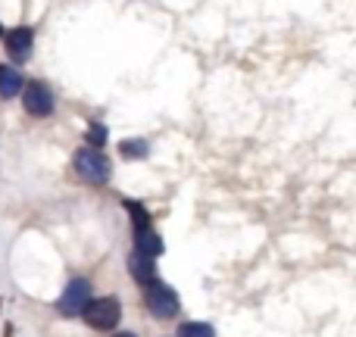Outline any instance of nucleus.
<instances>
[{
	"mask_svg": "<svg viewBox=\"0 0 356 337\" xmlns=\"http://www.w3.org/2000/svg\"><path fill=\"white\" fill-rule=\"evenodd\" d=\"M81 319L94 331H113L122 322V303H119V297H91L88 306L81 309Z\"/></svg>",
	"mask_w": 356,
	"mask_h": 337,
	"instance_id": "obj_1",
	"label": "nucleus"
},
{
	"mask_svg": "<svg viewBox=\"0 0 356 337\" xmlns=\"http://www.w3.org/2000/svg\"><path fill=\"white\" fill-rule=\"evenodd\" d=\"M144 303H147V313L154 315V319H160V322L175 319L178 309H181L178 294L169 288L166 281H160V278H154L150 284H144Z\"/></svg>",
	"mask_w": 356,
	"mask_h": 337,
	"instance_id": "obj_2",
	"label": "nucleus"
},
{
	"mask_svg": "<svg viewBox=\"0 0 356 337\" xmlns=\"http://www.w3.org/2000/svg\"><path fill=\"white\" fill-rule=\"evenodd\" d=\"M72 166L81 175V181H88V184H106L113 172L110 156L97 147H79L72 156Z\"/></svg>",
	"mask_w": 356,
	"mask_h": 337,
	"instance_id": "obj_3",
	"label": "nucleus"
},
{
	"mask_svg": "<svg viewBox=\"0 0 356 337\" xmlns=\"http://www.w3.org/2000/svg\"><path fill=\"white\" fill-rule=\"evenodd\" d=\"M22 104H25V113L29 116H35V119H47L50 113H54V91H50V85L47 81H41V79H31V81H25L22 85Z\"/></svg>",
	"mask_w": 356,
	"mask_h": 337,
	"instance_id": "obj_4",
	"label": "nucleus"
},
{
	"mask_svg": "<svg viewBox=\"0 0 356 337\" xmlns=\"http://www.w3.org/2000/svg\"><path fill=\"white\" fill-rule=\"evenodd\" d=\"M91 297H94L91 281H88V278H72V281L66 284V290L60 294V300H56V309H60L63 315H81V309L88 306Z\"/></svg>",
	"mask_w": 356,
	"mask_h": 337,
	"instance_id": "obj_5",
	"label": "nucleus"
},
{
	"mask_svg": "<svg viewBox=\"0 0 356 337\" xmlns=\"http://www.w3.org/2000/svg\"><path fill=\"white\" fill-rule=\"evenodd\" d=\"M3 47L13 63H29L31 50H35V31L29 25H16V28H10L3 35Z\"/></svg>",
	"mask_w": 356,
	"mask_h": 337,
	"instance_id": "obj_6",
	"label": "nucleus"
},
{
	"mask_svg": "<svg viewBox=\"0 0 356 337\" xmlns=\"http://www.w3.org/2000/svg\"><path fill=\"white\" fill-rule=\"evenodd\" d=\"M129 272L138 284H150L156 278V259L147 256V253H141V250L129 253Z\"/></svg>",
	"mask_w": 356,
	"mask_h": 337,
	"instance_id": "obj_7",
	"label": "nucleus"
},
{
	"mask_svg": "<svg viewBox=\"0 0 356 337\" xmlns=\"http://www.w3.org/2000/svg\"><path fill=\"white\" fill-rule=\"evenodd\" d=\"M22 85H25L22 72H19L16 66H6V63H0V100H13V97H19Z\"/></svg>",
	"mask_w": 356,
	"mask_h": 337,
	"instance_id": "obj_8",
	"label": "nucleus"
},
{
	"mask_svg": "<svg viewBox=\"0 0 356 337\" xmlns=\"http://www.w3.org/2000/svg\"><path fill=\"white\" fill-rule=\"evenodd\" d=\"M135 250L147 253V256H163V250H166V244H163L160 231H156L154 225L150 228H141V231H135Z\"/></svg>",
	"mask_w": 356,
	"mask_h": 337,
	"instance_id": "obj_9",
	"label": "nucleus"
},
{
	"mask_svg": "<svg viewBox=\"0 0 356 337\" xmlns=\"http://www.w3.org/2000/svg\"><path fill=\"white\" fill-rule=\"evenodd\" d=\"M119 154H122L125 160H147L150 144L144 141V138H125V141H119Z\"/></svg>",
	"mask_w": 356,
	"mask_h": 337,
	"instance_id": "obj_10",
	"label": "nucleus"
},
{
	"mask_svg": "<svg viewBox=\"0 0 356 337\" xmlns=\"http://www.w3.org/2000/svg\"><path fill=\"white\" fill-rule=\"evenodd\" d=\"M122 206H125V213H129L131 228H135V231H141V228H150V225H154V219H150V213L144 209V203H138V200H122Z\"/></svg>",
	"mask_w": 356,
	"mask_h": 337,
	"instance_id": "obj_11",
	"label": "nucleus"
},
{
	"mask_svg": "<svg viewBox=\"0 0 356 337\" xmlns=\"http://www.w3.org/2000/svg\"><path fill=\"white\" fill-rule=\"evenodd\" d=\"M178 337H216V328L209 322H181Z\"/></svg>",
	"mask_w": 356,
	"mask_h": 337,
	"instance_id": "obj_12",
	"label": "nucleus"
},
{
	"mask_svg": "<svg viewBox=\"0 0 356 337\" xmlns=\"http://www.w3.org/2000/svg\"><path fill=\"white\" fill-rule=\"evenodd\" d=\"M106 138H110V131H106L104 122H91V125H88V147L104 150L106 147Z\"/></svg>",
	"mask_w": 356,
	"mask_h": 337,
	"instance_id": "obj_13",
	"label": "nucleus"
},
{
	"mask_svg": "<svg viewBox=\"0 0 356 337\" xmlns=\"http://www.w3.org/2000/svg\"><path fill=\"white\" fill-rule=\"evenodd\" d=\"M113 337H138L135 331H119V334H113Z\"/></svg>",
	"mask_w": 356,
	"mask_h": 337,
	"instance_id": "obj_14",
	"label": "nucleus"
},
{
	"mask_svg": "<svg viewBox=\"0 0 356 337\" xmlns=\"http://www.w3.org/2000/svg\"><path fill=\"white\" fill-rule=\"evenodd\" d=\"M0 38H3V25H0Z\"/></svg>",
	"mask_w": 356,
	"mask_h": 337,
	"instance_id": "obj_15",
	"label": "nucleus"
}]
</instances>
